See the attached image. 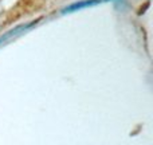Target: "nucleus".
Here are the masks:
<instances>
[{
    "label": "nucleus",
    "instance_id": "1",
    "mask_svg": "<svg viewBox=\"0 0 153 145\" xmlns=\"http://www.w3.org/2000/svg\"><path fill=\"white\" fill-rule=\"evenodd\" d=\"M108 1H114V0H81V1H75L73 4H70L69 7H66L62 12L67 13V12H75L78 10H83V8L87 7H94V5H98L101 3H108Z\"/></svg>",
    "mask_w": 153,
    "mask_h": 145
}]
</instances>
